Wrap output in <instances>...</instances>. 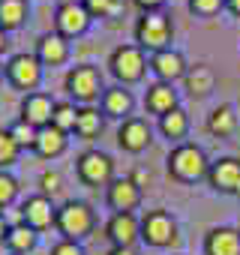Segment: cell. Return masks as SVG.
<instances>
[{"mask_svg":"<svg viewBox=\"0 0 240 255\" xmlns=\"http://www.w3.org/2000/svg\"><path fill=\"white\" fill-rule=\"evenodd\" d=\"M54 228L60 231L63 240H75L81 243L93 228H96V213L87 201H78V198H69L66 204L57 207V219H54Z\"/></svg>","mask_w":240,"mask_h":255,"instance_id":"obj_1","label":"cell"},{"mask_svg":"<svg viewBox=\"0 0 240 255\" xmlns=\"http://www.w3.org/2000/svg\"><path fill=\"white\" fill-rule=\"evenodd\" d=\"M63 87L69 93L72 102H81V105H90L93 99H102L105 87H102V72L93 66V63H78L66 72L63 78Z\"/></svg>","mask_w":240,"mask_h":255,"instance_id":"obj_2","label":"cell"},{"mask_svg":"<svg viewBox=\"0 0 240 255\" xmlns=\"http://www.w3.org/2000/svg\"><path fill=\"white\" fill-rule=\"evenodd\" d=\"M3 72H6V81H9L15 90H24V96H27V93H36V87L42 84L45 66L39 63L36 54L21 51V54H12V57L6 60Z\"/></svg>","mask_w":240,"mask_h":255,"instance_id":"obj_3","label":"cell"},{"mask_svg":"<svg viewBox=\"0 0 240 255\" xmlns=\"http://www.w3.org/2000/svg\"><path fill=\"white\" fill-rule=\"evenodd\" d=\"M168 171L183 180V183H195L198 177H204L210 168H207V159H204V150L195 147V144H180L168 153Z\"/></svg>","mask_w":240,"mask_h":255,"instance_id":"obj_4","label":"cell"},{"mask_svg":"<svg viewBox=\"0 0 240 255\" xmlns=\"http://www.w3.org/2000/svg\"><path fill=\"white\" fill-rule=\"evenodd\" d=\"M135 39H138V48H147V51H162L168 48L171 42V21L168 15L162 12H144L135 24Z\"/></svg>","mask_w":240,"mask_h":255,"instance_id":"obj_5","label":"cell"},{"mask_svg":"<svg viewBox=\"0 0 240 255\" xmlns=\"http://www.w3.org/2000/svg\"><path fill=\"white\" fill-rule=\"evenodd\" d=\"M108 66H111V72H114V78H117L120 84H132V81H138V78L144 75V69H147L144 48H138V45H120V48L111 51Z\"/></svg>","mask_w":240,"mask_h":255,"instance_id":"obj_6","label":"cell"},{"mask_svg":"<svg viewBox=\"0 0 240 255\" xmlns=\"http://www.w3.org/2000/svg\"><path fill=\"white\" fill-rule=\"evenodd\" d=\"M75 171L87 186H108L114 180V162L102 150H84L75 162Z\"/></svg>","mask_w":240,"mask_h":255,"instance_id":"obj_7","label":"cell"},{"mask_svg":"<svg viewBox=\"0 0 240 255\" xmlns=\"http://www.w3.org/2000/svg\"><path fill=\"white\" fill-rule=\"evenodd\" d=\"M90 12L84 9V3H78V0H63V3L57 6L54 12V30L66 39H78L87 33L90 27Z\"/></svg>","mask_w":240,"mask_h":255,"instance_id":"obj_8","label":"cell"},{"mask_svg":"<svg viewBox=\"0 0 240 255\" xmlns=\"http://www.w3.org/2000/svg\"><path fill=\"white\" fill-rule=\"evenodd\" d=\"M18 213H21V222L30 225L33 231H45V228H51L54 219H57V207H54V201H51L48 195H42V192L24 198Z\"/></svg>","mask_w":240,"mask_h":255,"instance_id":"obj_9","label":"cell"},{"mask_svg":"<svg viewBox=\"0 0 240 255\" xmlns=\"http://www.w3.org/2000/svg\"><path fill=\"white\" fill-rule=\"evenodd\" d=\"M174 234H177V225H174V219L165 210L144 213V219H141V237H144V243H150V246H168L174 240Z\"/></svg>","mask_w":240,"mask_h":255,"instance_id":"obj_10","label":"cell"},{"mask_svg":"<svg viewBox=\"0 0 240 255\" xmlns=\"http://www.w3.org/2000/svg\"><path fill=\"white\" fill-rule=\"evenodd\" d=\"M105 201H108V207L117 210V213H132V210L141 204V186L132 183V177L111 180V183H108V192H105Z\"/></svg>","mask_w":240,"mask_h":255,"instance_id":"obj_11","label":"cell"},{"mask_svg":"<svg viewBox=\"0 0 240 255\" xmlns=\"http://www.w3.org/2000/svg\"><path fill=\"white\" fill-rule=\"evenodd\" d=\"M54 105H57V102H54L48 93H42V90L27 93V96L21 99V120L30 123V126H36V129H42V126H51Z\"/></svg>","mask_w":240,"mask_h":255,"instance_id":"obj_12","label":"cell"},{"mask_svg":"<svg viewBox=\"0 0 240 255\" xmlns=\"http://www.w3.org/2000/svg\"><path fill=\"white\" fill-rule=\"evenodd\" d=\"M33 54L39 57L42 66H60V63L69 60V39L60 36L57 30H48V33H42L36 39V51Z\"/></svg>","mask_w":240,"mask_h":255,"instance_id":"obj_13","label":"cell"},{"mask_svg":"<svg viewBox=\"0 0 240 255\" xmlns=\"http://www.w3.org/2000/svg\"><path fill=\"white\" fill-rule=\"evenodd\" d=\"M105 237L111 240V246H132L141 237V222L132 213H114L105 225Z\"/></svg>","mask_w":240,"mask_h":255,"instance_id":"obj_14","label":"cell"},{"mask_svg":"<svg viewBox=\"0 0 240 255\" xmlns=\"http://www.w3.org/2000/svg\"><path fill=\"white\" fill-rule=\"evenodd\" d=\"M117 144L123 147L126 153H141L150 144V126L141 117L123 120V123H120V129H117Z\"/></svg>","mask_w":240,"mask_h":255,"instance_id":"obj_15","label":"cell"},{"mask_svg":"<svg viewBox=\"0 0 240 255\" xmlns=\"http://www.w3.org/2000/svg\"><path fill=\"white\" fill-rule=\"evenodd\" d=\"M150 69H153V75H156L159 81L171 84V81H177V78L186 75V60H183L180 51L162 48V51H156V54L150 57Z\"/></svg>","mask_w":240,"mask_h":255,"instance_id":"obj_16","label":"cell"},{"mask_svg":"<svg viewBox=\"0 0 240 255\" xmlns=\"http://www.w3.org/2000/svg\"><path fill=\"white\" fill-rule=\"evenodd\" d=\"M207 177H210V186L219 192H240V159L225 156V159L213 162Z\"/></svg>","mask_w":240,"mask_h":255,"instance_id":"obj_17","label":"cell"},{"mask_svg":"<svg viewBox=\"0 0 240 255\" xmlns=\"http://www.w3.org/2000/svg\"><path fill=\"white\" fill-rule=\"evenodd\" d=\"M132 105H135V99H132V93H129L123 84L105 87V93H102V99H99L102 114H105V117H120V120H129Z\"/></svg>","mask_w":240,"mask_h":255,"instance_id":"obj_18","label":"cell"},{"mask_svg":"<svg viewBox=\"0 0 240 255\" xmlns=\"http://www.w3.org/2000/svg\"><path fill=\"white\" fill-rule=\"evenodd\" d=\"M66 147H69L66 132H60L57 126H42L36 135V144H33V153L39 159H57L60 153H66Z\"/></svg>","mask_w":240,"mask_h":255,"instance_id":"obj_19","label":"cell"},{"mask_svg":"<svg viewBox=\"0 0 240 255\" xmlns=\"http://www.w3.org/2000/svg\"><path fill=\"white\" fill-rule=\"evenodd\" d=\"M144 105H147V111H153V114H168V111H174L177 108V93H174V87L171 84H165V81H156V84H150L147 87V96H144Z\"/></svg>","mask_w":240,"mask_h":255,"instance_id":"obj_20","label":"cell"},{"mask_svg":"<svg viewBox=\"0 0 240 255\" xmlns=\"http://www.w3.org/2000/svg\"><path fill=\"white\" fill-rule=\"evenodd\" d=\"M207 255H240V234L234 228H213L204 240Z\"/></svg>","mask_w":240,"mask_h":255,"instance_id":"obj_21","label":"cell"},{"mask_svg":"<svg viewBox=\"0 0 240 255\" xmlns=\"http://www.w3.org/2000/svg\"><path fill=\"white\" fill-rule=\"evenodd\" d=\"M3 243H6V249H9L12 255H27V252L36 249L39 231H33V228L24 225V222H15V225H9V234H6Z\"/></svg>","mask_w":240,"mask_h":255,"instance_id":"obj_22","label":"cell"},{"mask_svg":"<svg viewBox=\"0 0 240 255\" xmlns=\"http://www.w3.org/2000/svg\"><path fill=\"white\" fill-rule=\"evenodd\" d=\"M27 15H30L27 0H0V30L12 33V30L24 27Z\"/></svg>","mask_w":240,"mask_h":255,"instance_id":"obj_23","label":"cell"},{"mask_svg":"<svg viewBox=\"0 0 240 255\" xmlns=\"http://www.w3.org/2000/svg\"><path fill=\"white\" fill-rule=\"evenodd\" d=\"M102 117H105V114H102L99 108L81 105V108H78V120H75V135L84 138V141L96 138V135L102 132Z\"/></svg>","mask_w":240,"mask_h":255,"instance_id":"obj_24","label":"cell"},{"mask_svg":"<svg viewBox=\"0 0 240 255\" xmlns=\"http://www.w3.org/2000/svg\"><path fill=\"white\" fill-rule=\"evenodd\" d=\"M183 81H186V90L192 93V96H204V93H210L213 90V69H207V66H192V69H186V75H183Z\"/></svg>","mask_w":240,"mask_h":255,"instance_id":"obj_25","label":"cell"},{"mask_svg":"<svg viewBox=\"0 0 240 255\" xmlns=\"http://www.w3.org/2000/svg\"><path fill=\"white\" fill-rule=\"evenodd\" d=\"M234 126H237V114L231 111V105H219V108H213L210 111V117H207V129L213 132V135H231L234 132Z\"/></svg>","mask_w":240,"mask_h":255,"instance_id":"obj_26","label":"cell"},{"mask_svg":"<svg viewBox=\"0 0 240 255\" xmlns=\"http://www.w3.org/2000/svg\"><path fill=\"white\" fill-rule=\"evenodd\" d=\"M75 120H78V108L72 99H63L54 105V114H51V126H57L60 132H75Z\"/></svg>","mask_w":240,"mask_h":255,"instance_id":"obj_27","label":"cell"},{"mask_svg":"<svg viewBox=\"0 0 240 255\" xmlns=\"http://www.w3.org/2000/svg\"><path fill=\"white\" fill-rule=\"evenodd\" d=\"M159 129H162L168 138H183L186 129H189V117H186V111H183V108H174V111L162 114V117H159Z\"/></svg>","mask_w":240,"mask_h":255,"instance_id":"obj_28","label":"cell"},{"mask_svg":"<svg viewBox=\"0 0 240 255\" xmlns=\"http://www.w3.org/2000/svg\"><path fill=\"white\" fill-rule=\"evenodd\" d=\"M9 135H12V141L21 147V150H33V144H36V135H39V129L36 126H30V123H24L21 117L9 126Z\"/></svg>","mask_w":240,"mask_h":255,"instance_id":"obj_29","label":"cell"},{"mask_svg":"<svg viewBox=\"0 0 240 255\" xmlns=\"http://www.w3.org/2000/svg\"><path fill=\"white\" fill-rule=\"evenodd\" d=\"M21 156V147L12 141L9 129H0V171H9Z\"/></svg>","mask_w":240,"mask_h":255,"instance_id":"obj_30","label":"cell"},{"mask_svg":"<svg viewBox=\"0 0 240 255\" xmlns=\"http://www.w3.org/2000/svg\"><path fill=\"white\" fill-rule=\"evenodd\" d=\"M18 180L9 174V171H0V210H6L15 198H18Z\"/></svg>","mask_w":240,"mask_h":255,"instance_id":"obj_31","label":"cell"},{"mask_svg":"<svg viewBox=\"0 0 240 255\" xmlns=\"http://www.w3.org/2000/svg\"><path fill=\"white\" fill-rule=\"evenodd\" d=\"M81 3L90 12V18H108L120 9V0H81Z\"/></svg>","mask_w":240,"mask_h":255,"instance_id":"obj_32","label":"cell"},{"mask_svg":"<svg viewBox=\"0 0 240 255\" xmlns=\"http://www.w3.org/2000/svg\"><path fill=\"white\" fill-rule=\"evenodd\" d=\"M225 6V0H189V9L195 15H213Z\"/></svg>","mask_w":240,"mask_h":255,"instance_id":"obj_33","label":"cell"},{"mask_svg":"<svg viewBox=\"0 0 240 255\" xmlns=\"http://www.w3.org/2000/svg\"><path fill=\"white\" fill-rule=\"evenodd\" d=\"M60 183H63V180H60V174H57V171H45V174L39 177V192L51 198L54 192H60Z\"/></svg>","mask_w":240,"mask_h":255,"instance_id":"obj_34","label":"cell"},{"mask_svg":"<svg viewBox=\"0 0 240 255\" xmlns=\"http://www.w3.org/2000/svg\"><path fill=\"white\" fill-rule=\"evenodd\" d=\"M48 255H84V249H81V243H75V240H60V243L51 246Z\"/></svg>","mask_w":240,"mask_h":255,"instance_id":"obj_35","label":"cell"},{"mask_svg":"<svg viewBox=\"0 0 240 255\" xmlns=\"http://www.w3.org/2000/svg\"><path fill=\"white\" fill-rule=\"evenodd\" d=\"M162 3H165V0H135V6H141L144 12H159Z\"/></svg>","mask_w":240,"mask_h":255,"instance_id":"obj_36","label":"cell"},{"mask_svg":"<svg viewBox=\"0 0 240 255\" xmlns=\"http://www.w3.org/2000/svg\"><path fill=\"white\" fill-rule=\"evenodd\" d=\"M147 180H150V171H147V168H135V171H132V183H138V186H144Z\"/></svg>","mask_w":240,"mask_h":255,"instance_id":"obj_37","label":"cell"},{"mask_svg":"<svg viewBox=\"0 0 240 255\" xmlns=\"http://www.w3.org/2000/svg\"><path fill=\"white\" fill-rule=\"evenodd\" d=\"M108 255H138L132 246H111V252Z\"/></svg>","mask_w":240,"mask_h":255,"instance_id":"obj_38","label":"cell"},{"mask_svg":"<svg viewBox=\"0 0 240 255\" xmlns=\"http://www.w3.org/2000/svg\"><path fill=\"white\" fill-rule=\"evenodd\" d=\"M6 234H9V222L3 219V213H0V243L6 240Z\"/></svg>","mask_w":240,"mask_h":255,"instance_id":"obj_39","label":"cell"},{"mask_svg":"<svg viewBox=\"0 0 240 255\" xmlns=\"http://www.w3.org/2000/svg\"><path fill=\"white\" fill-rule=\"evenodd\" d=\"M6 48H9V33H6V30H0V54H3Z\"/></svg>","mask_w":240,"mask_h":255,"instance_id":"obj_40","label":"cell"},{"mask_svg":"<svg viewBox=\"0 0 240 255\" xmlns=\"http://www.w3.org/2000/svg\"><path fill=\"white\" fill-rule=\"evenodd\" d=\"M225 6H228L231 12H237V15H240V0H225Z\"/></svg>","mask_w":240,"mask_h":255,"instance_id":"obj_41","label":"cell"},{"mask_svg":"<svg viewBox=\"0 0 240 255\" xmlns=\"http://www.w3.org/2000/svg\"><path fill=\"white\" fill-rule=\"evenodd\" d=\"M3 78H6V72H3V66H0V81H3Z\"/></svg>","mask_w":240,"mask_h":255,"instance_id":"obj_42","label":"cell"},{"mask_svg":"<svg viewBox=\"0 0 240 255\" xmlns=\"http://www.w3.org/2000/svg\"><path fill=\"white\" fill-rule=\"evenodd\" d=\"M6 255H12V252H6Z\"/></svg>","mask_w":240,"mask_h":255,"instance_id":"obj_43","label":"cell"}]
</instances>
